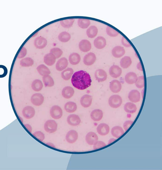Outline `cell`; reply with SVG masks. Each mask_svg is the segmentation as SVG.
<instances>
[{
	"label": "cell",
	"mask_w": 162,
	"mask_h": 170,
	"mask_svg": "<svg viewBox=\"0 0 162 170\" xmlns=\"http://www.w3.org/2000/svg\"><path fill=\"white\" fill-rule=\"evenodd\" d=\"M71 83L76 89L84 90L91 85L92 80L88 73L86 71L80 70L74 74L71 79Z\"/></svg>",
	"instance_id": "6da1fadb"
},
{
	"label": "cell",
	"mask_w": 162,
	"mask_h": 170,
	"mask_svg": "<svg viewBox=\"0 0 162 170\" xmlns=\"http://www.w3.org/2000/svg\"><path fill=\"white\" fill-rule=\"evenodd\" d=\"M109 105L113 109L118 108L122 103L121 97L118 95H114L110 97L108 100Z\"/></svg>",
	"instance_id": "7a4b0ae2"
},
{
	"label": "cell",
	"mask_w": 162,
	"mask_h": 170,
	"mask_svg": "<svg viewBox=\"0 0 162 170\" xmlns=\"http://www.w3.org/2000/svg\"><path fill=\"white\" fill-rule=\"evenodd\" d=\"M44 129L45 131L48 133H54L57 130V124L54 120H48L44 124Z\"/></svg>",
	"instance_id": "3957f363"
},
{
	"label": "cell",
	"mask_w": 162,
	"mask_h": 170,
	"mask_svg": "<svg viewBox=\"0 0 162 170\" xmlns=\"http://www.w3.org/2000/svg\"><path fill=\"white\" fill-rule=\"evenodd\" d=\"M51 116L54 119H58L63 115V110L59 106L55 105L51 108L50 111Z\"/></svg>",
	"instance_id": "277c9868"
},
{
	"label": "cell",
	"mask_w": 162,
	"mask_h": 170,
	"mask_svg": "<svg viewBox=\"0 0 162 170\" xmlns=\"http://www.w3.org/2000/svg\"><path fill=\"white\" fill-rule=\"evenodd\" d=\"M44 97L43 95L40 93L35 94L31 98V102L34 105L39 106L44 102Z\"/></svg>",
	"instance_id": "5b68a950"
},
{
	"label": "cell",
	"mask_w": 162,
	"mask_h": 170,
	"mask_svg": "<svg viewBox=\"0 0 162 170\" xmlns=\"http://www.w3.org/2000/svg\"><path fill=\"white\" fill-rule=\"evenodd\" d=\"M22 113L25 118L27 119H30L35 116V111L33 107L27 106L25 107L22 109Z\"/></svg>",
	"instance_id": "8992f818"
},
{
	"label": "cell",
	"mask_w": 162,
	"mask_h": 170,
	"mask_svg": "<svg viewBox=\"0 0 162 170\" xmlns=\"http://www.w3.org/2000/svg\"><path fill=\"white\" fill-rule=\"evenodd\" d=\"M96 60V57L95 53L90 52L84 57L83 62L86 66H91L95 63Z\"/></svg>",
	"instance_id": "52a82bcc"
},
{
	"label": "cell",
	"mask_w": 162,
	"mask_h": 170,
	"mask_svg": "<svg viewBox=\"0 0 162 170\" xmlns=\"http://www.w3.org/2000/svg\"><path fill=\"white\" fill-rule=\"evenodd\" d=\"M121 68L117 65H113L110 68L109 74L111 77L117 78L121 76L122 73Z\"/></svg>",
	"instance_id": "ba28073f"
},
{
	"label": "cell",
	"mask_w": 162,
	"mask_h": 170,
	"mask_svg": "<svg viewBox=\"0 0 162 170\" xmlns=\"http://www.w3.org/2000/svg\"><path fill=\"white\" fill-rule=\"evenodd\" d=\"M67 122L69 125L72 126H78L81 122L80 117L76 114H71L67 117Z\"/></svg>",
	"instance_id": "9c48e42d"
},
{
	"label": "cell",
	"mask_w": 162,
	"mask_h": 170,
	"mask_svg": "<svg viewBox=\"0 0 162 170\" xmlns=\"http://www.w3.org/2000/svg\"><path fill=\"white\" fill-rule=\"evenodd\" d=\"M78 133L76 130H71L67 133L66 139L67 141L70 143H75L78 139Z\"/></svg>",
	"instance_id": "30bf717a"
},
{
	"label": "cell",
	"mask_w": 162,
	"mask_h": 170,
	"mask_svg": "<svg viewBox=\"0 0 162 170\" xmlns=\"http://www.w3.org/2000/svg\"><path fill=\"white\" fill-rule=\"evenodd\" d=\"M128 98L129 100L132 103L138 102L141 99L140 94L137 90H132L129 94Z\"/></svg>",
	"instance_id": "8fae6325"
},
{
	"label": "cell",
	"mask_w": 162,
	"mask_h": 170,
	"mask_svg": "<svg viewBox=\"0 0 162 170\" xmlns=\"http://www.w3.org/2000/svg\"><path fill=\"white\" fill-rule=\"evenodd\" d=\"M47 44V41L44 38L40 36L35 39L34 44L37 48L42 49L46 47Z\"/></svg>",
	"instance_id": "7c38bea8"
},
{
	"label": "cell",
	"mask_w": 162,
	"mask_h": 170,
	"mask_svg": "<svg viewBox=\"0 0 162 170\" xmlns=\"http://www.w3.org/2000/svg\"><path fill=\"white\" fill-rule=\"evenodd\" d=\"M97 130L99 134L102 136H105L107 135L109 133L110 127L107 124L103 123L98 126Z\"/></svg>",
	"instance_id": "4fadbf2b"
},
{
	"label": "cell",
	"mask_w": 162,
	"mask_h": 170,
	"mask_svg": "<svg viewBox=\"0 0 162 170\" xmlns=\"http://www.w3.org/2000/svg\"><path fill=\"white\" fill-rule=\"evenodd\" d=\"M93 43L96 48L98 49H102L106 46V41L104 37L99 36L95 39Z\"/></svg>",
	"instance_id": "5bb4252c"
},
{
	"label": "cell",
	"mask_w": 162,
	"mask_h": 170,
	"mask_svg": "<svg viewBox=\"0 0 162 170\" xmlns=\"http://www.w3.org/2000/svg\"><path fill=\"white\" fill-rule=\"evenodd\" d=\"M125 53L124 48L120 46H117L113 48L112 51V54L116 58H119L124 56Z\"/></svg>",
	"instance_id": "9a60e30c"
},
{
	"label": "cell",
	"mask_w": 162,
	"mask_h": 170,
	"mask_svg": "<svg viewBox=\"0 0 162 170\" xmlns=\"http://www.w3.org/2000/svg\"><path fill=\"white\" fill-rule=\"evenodd\" d=\"M122 87V85L120 82L117 80H113L110 83V90L113 93H119Z\"/></svg>",
	"instance_id": "2e32d148"
},
{
	"label": "cell",
	"mask_w": 162,
	"mask_h": 170,
	"mask_svg": "<svg viewBox=\"0 0 162 170\" xmlns=\"http://www.w3.org/2000/svg\"><path fill=\"white\" fill-rule=\"evenodd\" d=\"M96 79L99 82L104 81L107 79L108 75L106 72L102 69H98L95 73Z\"/></svg>",
	"instance_id": "e0dca14e"
},
{
	"label": "cell",
	"mask_w": 162,
	"mask_h": 170,
	"mask_svg": "<svg viewBox=\"0 0 162 170\" xmlns=\"http://www.w3.org/2000/svg\"><path fill=\"white\" fill-rule=\"evenodd\" d=\"M79 48L81 51L84 52H86L91 50L92 44L89 41L83 40L79 42Z\"/></svg>",
	"instance_id": "ac0fdd59"
},
{
	"label": "cell",
	"mask_w": 162,
	"mask_h": 170,
	"mask_svg": "<svg viewBox=\"0 0 162 170\" xmlns=\"http://www.w3.org/2000/svg\"><path fill=\"white\" fill-rule=\"evenodd\" d=\"M93 100V97L89 95L85 94L80 99V103L83 107L88 108L91 105Z\"/></svg>",
	"instance_id": "d6986e66"
},
{
	"label": "cell",
	"mask_w": 162,
	"mask_h": 170,
	"mask_svg": "<svg viewBox=\"0 0 162 170\" xmlns=\"http://www.w3.org/2000/svg\"><path fill=\"white\" fill-rule=\"evenodd\" d=\"M98 140V137L94 132H90L87 133L86 137V141L89 145H92Z\"/></svg>",
	"instance_id": "ffe728a7"
},
{
	"label": "cell",
	"mask_w": 162,
	"mask_h": 170,
	"mask_svg": "<svg viewBox=\"0 0 162 170\" xmlns=\"http://www.w3.org/2000/svg\"><path fill=\"white\" fill-rule=\"evenodd\" d=\"M68 60L65 57H63L58 61L56 65V68L57 70L62 71L66 69L68 66Z\"/></svg>",
	"instance_id": "44dd1931"
},
{
	"label": "cell",
	"mask_w": 162,
	"mask_h": 170,
	"mask_svg": "<svg viewBox=\"0 0 162 170\" xmlns=\"http://www.w3.org/2000/svg\"><path fill=\"white\" fill-rule=\"evenodd\" d=\"M74 93V91L72 87L67 86L63 88L61 94L65 98L69 99L73 96Z\"/></svg>",
	"instance_id": "7402d4cb"
},
{
	"label": "cell",
	"mask_w": 162,
	"mask_h": 170,
	"mask_svg": "<svg viewBox=\"0 0 162 170\" xmlns=\"http://www.w3.org/2000/svg\"><path fill=\"white\" fill-rule=\"evenodd\" d=\"M90 116L93 120L95 122H99L103 118V113L101 110L95 109L92 111Z\"/></svg>",
	"instance_id": "603a6c76"
},
{
	"label": "cell",
	"mask_w": 162,
	"mask_h": 170,
	"mask_svg": "<svg viewBox=\"0 0 162 170\" xmlns=\"http://www.w3.org/2000/svg\"><path fill=\"white\" fill-rule=\"evenodd\" d=\"M56 59L54 55L50 53L45 55L44 57V63L48 66H52L56 62Z\"/></svg>",
	"instance_id": "cb8c5ba5"
},
{
	"label": "cell",
	"mask_w": 162,
	"mask_h": 170,
	"mask_svg": "<svg viewBox=\"0 0 162 170\" xmlns=\"http://www.w3.org/2000/svg\"><path fill=\"white\" fill-rule=\"evenodd\" d=\"M137 74L133 72H130L126 75L125 80L126 82L129 84H133L136 82L137 79Z\"/></svg>",
	"instance_id": "d4e9b609"
},
{
	"label": "cell",
	"mask_w": 162,
	"mask_h": 170,
	"mask_svg": "<svg viewBox=\"0 0 162 170\" xmlns=\"http://www.w3.org/2000/svg\"><path fill=\"white\" fill-rule=\"evenodd\" d=\"M112 135L115 138L118 139L124 134L125 132L122 127L118 126L113 127L111 130Z\"/></svg>",
	"instance_id": "484cf974"
},
{
	"label": "cell",
	"mask_w": 162,
	"mask_h": 170,
	"mask_svg": "<svg viewBox=\"0 0 162 170\" xmlns=\"http://www.w3.org/2000/svg\"><path fill=\"white\" fill-rule=\"evenodd\" d=\"M80 55L78 53H73L69 55V60L71 64L76 65L80 63Z\"/></svg>",
	"instance_id": "4316f807"
},
{
	"label": "cell",
	"mask_w": 162,
	"mask_h": 170,
	"mask_svg": "<svg viewBox=\"0 0 162 170\" xmlns=\"http://www.w3.org/2000/svg\"><path fill=\"white\" fill-rule=\"evenodd\" d=\"M98 28L95 26H91L86 31V33L87 36L91 38L95 37L98 33Z\"/></svg>",
	"instance_id": "83f0119b"
},
{
	"label": "cell",
	"mask_w": 162,
	"mask_h": 170,
	"mask_svg": "<svg viewBox=\"0 0 162 170\" xmlns=\"http://www.w3.org/2000/svg\"><path fill=\"white\" fill-rule=\"evenodd\" d=\"M77 107L76 103L73 102H68L64 106V109L67 113H72L77 110Z\"/></svg>",
	"instance_id": "f1b7e54d"
},
{
	"label": "cell",
	"mask_w": 162,
	"mask_h": 170,
	"mask_svg": "<svg viewBox=\"0 0 162 170\" xmlns=\"http://www.w3.org/2000/svg\"><path fill=\"white\" fill-rule=\"evenodd\" d=\"M124 109L126 113L133 114L137 111V108L134 104L131 102H127L125 104Z\"/></svg>",
	"instance_id": "f546056e"
},
{
	"label": "cell",
	"mask_w": 162,
	"mask_h": 170,
	"mask_svg": "<svg viewBox=\"0 0 162 170\" xmlns=\"http://www.w3.org/2000/svg\"><path fill=\"white\" fill-rule=\"evenodd\" d=\"M74 70L72 68H68L65 70L61 73V77L65 81L69 80L74 73Z\"/></svg>",
	"instance_id": "4dcf8cb0"
},
{
	"label": "cell",
	"mask_w": 162,
	"mask_h": 170,
	"mask_svg": "<svg viewBox=\"0 0 162 170\" xmlns=\"http://www.w3.org/2000/svg\"><path fill=\"white\" fill-rule=\"evenodd\" d=\"M132 63L131 59L130 57L125 56L123 57L120 61L121 67L126 69L131 66Z\"/></svg>",
	"instance_id": "1f68e13d"
},
{
	"label": "cell",
	"mask_w": 162,
	"mask_h": 170,
	"mask_svg": "<svg viewBox=\"0 0 162 170\" xmlns=\"http://www.w3.org/2000/svg\"><path fill=\"white\" fill-rule=\"evenodd\" d=\"M38 73L42 76L50 74L51 72L49 68L44 64H41L37 68Z\"/></svg>",
	"instance_id": "d6a6232c"
},
{
	"label": "cell",
	"mask_w": 162,
	"mask_h": 170,
	"mask_svg": "<svg viewBox=\"0 0 162 170\" xmlns=\"http://www.w3.org/2000/svg\"><path fill=\"white\" fill-rule=\"evenodd\" d=\"M31 87L32 89L35 91H39L43 89V85L41 80L36 79L32 82Z\"/></svg>",
	"instance_id": "836d02e7"
},
{
	"label": "cell",
	"mask_w": 162,
	"mask_h": 170,
	"mask_svg": "<svg viewBox=\"0 0 162 170\" xmlns=\"http://www.w3.org/2000/svg\"><path fill=\"white\" fill-rule=\"evenodd\" d=\"M43 80L45 87H51L54 86V81L50 75H46L43 76Z\"/></svg>",
	"instance_id": "e575fe53"
},
{
	"label": "cell",
	"mask_w": 162,
	"mask_h": 170,
	"mask_svg": "<svg viewBox=\"0 0 162 170\" xmlns=\"http://www.w3.org/2000/svg\"><path fill=\"white\" fill-rule=\"evenodd\" d=\"M58 39L61 42H69L71 38L70 34L69 33L64 31L61 32L58 36Z\"/></svg>",
	"instance_id": "d590c367"
},
{
	"label": "cell",
	"mask_w": 162,
	"mask_h": 170,
	"mask_svg": "<svg viewBox=\"0 0 162 170\" xmlns=\"http://www.w3.org/2000/svg\"><path fill=\"white\" fill-rule=\"evenodd\" d=\"M91 24L89 19L80 18L78 21V24L79 27L82 29H85L88 28Z\"/></svg>",
	"instance_id": "8d00e7d4"
},
{
	"label": "cell",
	"mask_w": 162,
	"mask_h": 170,
	"mask_svg": "<svg viewBox=\"0 0 162 170\" xmlns=\"http://www.w3.org/2000/svg\"><path fill=\"white\" fill-rule=\"evenodd\" d=\"M34 63V60L30 57L25 58L20 61L21 66L23 67L31 66L33 65Z\"/></svg>",
	"instance_id": "74e56055"
},
{
	"label": "cell",
	"mask_w": 162,
	"mask_h": 170,
	"mask_svg": "<svg viewBox=\"0 0 162 170\" xmlns=\"http://www.w3.org/2000/svg\"><path fill=\"white\" fill-rule=\"evenodd\" d=\"M75 19H66L60 21V24L62 27L65 28H69L73 26Z\"/></svg>",
	"instance_id": "f35d334b"
},
{
	"label": "cell",
	"mask_w": 162,
	"mask_h": 170,
	"mask_svg": "<svg viewBox=\"0 0 162 170\" xmlns=\"http://www.w3.org/2000/svg\"><path fill=\"white\" fill-rule=\"evenodd\" d=\"M107 34L110 37H115L119 34V32L109 26H108L106 29Z\"/></svg>",
	"instance_id": "ab89813d"
},
{
	"label": "cell",
	"mask_w": 162,
	"mask_h": 170,
	"mask_svg": "<svg viewBox=\"0 0 162 170\" xmlns=\"http://www.w3.org/2000/svg\"><path fill=\"white\" fill-rule=\"evenodd\" d=\"M50 53L53 54L56 59L59 58L61 57L63 54V51L60 48H54L51 49Z\"/></svg>",
	"instance_id": "60d3db41"
},
{
	"label": "cell",
	"mask_w": 162,
	"mask_h": 170,
	"mask_svg": "<svg viewBox=\"0 0 162 170\" xmlns=\"http://www.w3.org/2000/svg\"><path fill=\"white\" fill-rule=\"evenodd\" d=\"M135 85L139 89H142L144 86V76H142L137 78V79L135 83Z\"/></svg>",
	"instance_id": "b9f144b4"
},
{
	"label": "cell",
	"mask_w": 162,
	"mask_h": 170,
	"mask_svg": "<svg viewBox=\"0 0 162 170\" xmlns=\"http://www.w3.org/2000/svg\"><path fill=\"white\" fill-rule=\"evenodd\" d=\"M7 73V68L4 65H0V78L5 77Z\"/></svg>",
	"instance_id": "7bdbcfd3"
},
{
	"label": "cell",
	"mask_w": 162,
	"mask_h": 170,
	"mask_svg": "<svg viewBox=\"0 0 162 170\" xmlns=\"http://www.w3.org/2000/svg\"><path fill=\"white\" fill-rule=\"evenodd\" d=\"M33 135L35 138L41 141H43L45 138L44 134L41 131L35 132L33 134Z\"/></svg>",
	"instance_id": "ee69618b"
},
{
	"label": "cell",
	"mask_w": 162,
	"mask_h": 170,
	"mask_svg": "<svg viewBox=\"0 0 162 170\" xmlns=\"http://www.w3.org/2000/svg\"><path fill=\"white\" fill-rule=\"evenodd\" d=\"M94 150H96L103 147L106 145V144L102 141H97L93 145Z\"/></svg>",
	"instance_id": "f6af8a7d"
},
{
	"label": "cell",
	"mask_w": 162,
	"mask_h": 170,
	"mask_svg": "<svg viewBox=\"0 0 162 170\" xmlns=\"http://www.w3.org/2000/svg\"><path fill=\"white\" fill-rule=\"evenodd\" d=\"M121 43L123 46L129 48L131 46V45L129 42L124 37H123L121 39Z\"/></svg>",
	"instance_id": "bcb514c9"
},
{
	"label": "cell",
	"mask_w": 162,
	"mask_h": 170,
	"mask_svg": "<svg viewBox=\"0 0 162 170\" xmlns=\"http://www.w3.org/2000/svg\"><path fill=\"white\" fill-rule=\"evenodd\" d=\"M133 123V122L132 121L128 120L126 121L124 123V125H123V127H124L125 131L127 130Z\"/></svg>",
	"instance_id": "7dc6e473"
},
{
	"label": "cell",
	"mask_w": 162,
	"mask_h": 170,
	"mask_svg": "<svg viewBox=\"0 0 162 170\" xmlns=\"http://www.w3.org/2000/svg\"><path fill=\"white\" fill-rule=\"evenodd\" d=\"M27 50L25 48H22L20 53L18 54V58H22L26 56L27 54Z\"/></svg>",
	"instance_id": "c3c4849f"
},
{
	"label": "cell",
	"mask_w": 162,
	"mask_h": 170,
	"mask_svg": "<svg viewBox=\"0 0 162 170\" xmlns=\"http://www.w3.org/2000/svg\"><path fill=\"white\" fill-rule=\"evenodd\" d=\"M25 126L30 132H32V128L31 125L28 124H25Z\"/></svg>",
	"instance_id": "681fc988"
},
{
	"label": "cell",
	"mask_w": 162,
	"mask_h": 170,
	"mask_svg": "<svg viewBox=\"0 0 162 170\" xmlns=\"http://www.w3.org/2000/svg\"><path fill=\"white\" fill-rule=\"evenodd\" d=\"M137 69L139 70H140L142 71H143V70H142V69L141 64L140 62H139V63L137 64Z\"/></svg>",
	"instance_id": "f907efd6"
}]
</instances>
